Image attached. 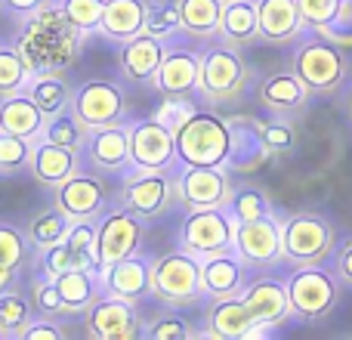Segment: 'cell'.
Returning <instances> with one entry per match:
<instances>
[{"label":"cell","instance_id":"1","mask_svg":"<svg viewBox=\"0 0 352 340\" xmlns=\"http://www.w3.org/2000/svg\"><path fill=\"white\" fill-rule=\"evenodd\" d=\"M80 41L84 34L62 16L59 3H47L25 19L16 47L31 74H65L78 62Z\"/></svg>","mask_w":352,"mask_h":340},{"label":"cell","instance_id":"2","mask_svg":"<svg viewBox=\"0 0 352 340\" xmlns=\"http://www.w3.org/2000/svg\"><path fill=\"white\" fill-rule=\"evenodd\" d=\"M176 164L182 167H226L232 149L229 118L195 109L179 127L173 130Z\"/></svg>","mask_w":352,"mask_h":340},{"label":"cell","instance_id":"3","mask_svg":"<svg viewBox=\"0 0 352 340\" xmlns=\"http://www.w3.org/2000/svg\"><path fill=\"white\" fill-rule=\"evenodd\" d=\"M300 47L294 53V74L316 96H334L349 78V62L340 43L316 34H300Z\"/></svg>","mask_w":352,"mask_h":340},{"label":"cell","instance_id":"4","mask_svg":"<svg viewBox=\"0 0 352 340\" xmlns=\"http://www.w3.org/2000/svg\"><path fill=\"white\" fill-rule=\"evenodd\" d=\"M287 304L291 312L303 322L324 319L340 300V279L331 269H322L318 263H303L287 279Z\"/></svg>","mask_w":352,"mask_h":340},{"label":"cell","instance_id":"5","mask_svg":"<svg viewBox=\"0 0 352 340\" xmlns=\"http://www.w3.org/2000/svg\"><path fill=\"white\" fill-rule=\"evenodd\" d=\"M250 81L248 62L241 59L235 47H207L201 56V74H198V93L201 99L219 105V103H232L244 93Z\"/></svg>","mask_w":352,"mask_h":340},{"label":"cell","instance_id":"6","mask_svg":"<svg viewBox=\"0 0 352 340\" xmlns=\"http://www.w3.org/2000/svg\"><path fill=\"white\" fill-rule=\"evenodd\" d=\"M201 260L188 251H173L152 263V297L167 306H188L201 300Z\"/></svg>","mask_w":352,"mask_h":340},{"label":"cell","instance_id":"7","mask_svg":"<svg viewBox=\"0 0 352 340\" xmlns=\"http://www.w3.org/2000/svg\"><path fill=\"white\" fill-rule=\"evenodd\" d=\"M235 220L226 207H195L179 223V248L198 260L235 248Z\"/></svg>","mask_w":352,"mask_h":340},{"label":"cell","instance_id":"8","mask_svg":"<svg viewBox=\"0 0 352 340\" xmlns=\"http://www.w3.org/2000/svg\"><path fill=\"white\" fill-rule=\"evenodd\" d=\"M285 257L294 263H324L334 251V226L322 213H294L281 223Z\"/></svg>","mask_w":352,"mask_h":340},{"label":"cell","instance_id":"9","mask_svg":"<svg viewBox=\"0 0 352 340\" xmlns=\"http://www.w3.org/2000/svg\"><path fill=\"white\" fill-rule=\"evenodd\" d=\"M146 235V223L127 207H111L102 220L96 223V260L99 273L111 266V263L124 260V257L136 254Z\"/></svg>","mask_w":352,"mask_h":340},{"label":"cell","instance_id":"10","mask_svg":"<svg viewBox=\"0 0 352 340\" xmlns=\"http://www.w3.org/2000/svg\"><path fill=\"white\" fill-rule=\"evenodd\" d=\"M176 201V176L167 170H133L124 182L121 204L142 220L167 213Z\"/></svg>","mask_w":352,"mask_h":340},{"label":"cell","instance_id":"11","mask_svg":"<svg viewBox=\"0 0 352 340\" xmlns=\"http://www.w3.org/2000/svg\"><path fill=\"white\" fill-rule=\"evenodd\" d=\"M41 269L47 275L65 273V269H90V273H99L96 223H93V220H72V229L65 232V238H62L59 244L43 251Z\"/></svg>","mask_w":352,"mask_h":340},{"label":"cell","instance_id":"12","mask_svg":"<svg viewBox=\"0 0 352 340\" xmlns=\"http://www.w3.org/2000/svg\"><path fill=\"white\" fill-rule=\"evenodd\" d=\"M84 331L93 340H136L140 337V310L121 297H99L84 310Z\"/></svg>","mask_w":352,"mask_h":340},{"label":"cell","instance_id":"13","mask_svg":"<svg viewBox=\"0 0 352 340\" xmlns=\"http://www.w3.org/2000/svg\"><path fill=\"white\" fill-rule=\"evenodd\" d=\"M72 109L87 127H111L124 121L127 99L111 81H87L72 93Z\"/></svg>","mask_w":352,"mask_h":340},{"label":"cell","instance_id":"14","mask_svg":"<svg viewBox=\"0 0 352 340\" xmlns=\"http://www.w3.org/2000/svg\"><path fill=\"white\" fill-rule=\"evenodd\" d=\"M176 164L173 130L158 118L136 121L130 127V167L133 170H167Z\"/></svg>","mask_w":352,"mask_h":340},{"label":"cell","instance_id":"15","mask_svg":"<svg viewBox=\"0 0 352 340\" xmlns=\"http://www.w3.org/2000/svg\"><path fill=\"white\" fill-rule=\"evenodd\" d=\"M235 251L250 266H272V263L285 260L281 223L275 220V213L260 217V220H248V223H238L235 226Z\"/></svg>","mask_w":352,"mask_h":340},{"label":"cell","instance_id":"16","mask_svg":"<svg viewBox=\"0 0 352 340\" xmlns=\"http://www.w3.org/2000/svg\"><path fill=\"white\" fill-rule=\"evenodd\" d=\"M232 195V180L223 167H182L176 173V201L188 211L223 207Z\"/></svg>","mask_w":352,"mask_h":340},{"label":"cell","instance_id":"17","mask_svg":"<svg viewBox=\"0 0 352 340\" xmlns=\"http://www.w3.org/2000/svg\"><path fill=\"white\" fill-rule=\"evenodd\" d=\"M53 192V204L62 207L72 220H96L109 204V198H105L109 189L102 186V180L93 173H80V170H74Z\"/></svg>","mask_w":352,"mask_h":340},{"label":"cell","instance_id":"18","mask_svg":"<svg viewBox=\"0 0 352 340\" xmlns=\"http://www.w3.org/2000/svg\"><path fill=\"white\" fill-rule=\"evenodd\" d=\"M80 158L102 173H118V170L130 167V130L124 124L90 127L84 149H80Z\"/></svg>","mask_w":352,"mask_h":340},{"label":"cell","instance_id":"19","mask_svg":"<svg viewBox=\"0 0 352 340\" xmlns=\"http://www.w3.org/2000/svg\"><path fill=\"white\" fill-rule=\"evenodd\" d=\"M102 291L109 297H121L130 304H140L146 294H152V263L140 257V251L124 260L111 263L102 273Z\"/></svg>","mask_w":352,"mask_h":340},{"label":"cell","instance_id":"20","mask_svg":"<svg viewBox=\"0 0 352 340\" xmlns=\"http://www.w3.org/2000/svg\"><path fill=\"white\" fill-rule=\"evenodd\" d=\"M232 130V149H229V164L238 173H254V170L266 167V161L272 158L266 140H263L260 121L254 118H229Z\"/></svg>","mask_w":352,"mask_h":340},{"label":"cell","instance_id":"21","mask_svg":"<svg viewBox=\"0 0 352 340\" xmlns=\"http://www.w3.org/2000/svg\"><path fill=\"white\" fill-rule=\"evenodd\" d=\"M198 74H201V56H195L192 50H167L152 84L167 99H188L198 93Z\"/></svg>","mask_w":352,"mask_h":340},{"label":"cell","instance_id":"22","mask_svg":"<svg viewBox=\"0 0 352 340\" xmlns=\"http://www.w3.org/2000/svg\"><path fill=\"white\" fill-rule=\"evenodd\" d=\"M201 285H204L207 297H235L244 291L248 279H244V260L238 251H223L201 260Z\"/></svg>","mask_w":352,"mask_h":340},{"label":"cell","instance_id":"23","mask_svg":"<svg viewBox=\"0 0 352 340\" xmlns=\"http://www.w3.org/2000/svg\"><path fill=\"white\" fill-rule=\"evenodd\" d=\"M260 16V41L291 43L306 31L297 0H256Z\"/></svg>","mask_w":352,"mask_h":340},{"label":"cell","instance_id":"24","mask_svg":"<svg viewBox=\"0 0 352 340\" xmlns=\"http://www.w3.org/2000/svg\"><path fill=\"white\" fill-rule=\"evenodd\" d=\"M78 167H80V152L53 146V142H47V140H31L28 170L37 182L56 189L59 182H65Z\"/></svg>","mask_w":352,"mask_h":340},{"label":"cell","instance_id":"25","mask_svg":"<svg viewBox=\"0 0 352 340\" xmlns=\"http://www.w3.org/2000/svg\"><path fill=\"white\" fill-rule=\"evenodd\" d=\"M164 53H167V41H158V37L142 31V34L121 43V72L136 84H148L158 74Z\"/></svg>","mask_w":352,"mask_h":340},{"label":"cell","instance_id":"26","mask_svg":"<svg viewBox=\"0 0 352 340\" xmlns=\"http://www.w3.org/2000/svg\"><path fill=\"white\" fill-rule=\"evenodd\" d=\"M256 96H260V103L266 105L272 115H297V111H303L306 99H309L312 93L306 90V84L294 72H278V74H269V78L260 81Z\"/></svg>","mask_w":352,"mask_h":340},{"label":"cell","instance_id":"27","mask_svg":"<svg viewBox=\"0 0 352 340\" xmlns=\"http://www.w3.org/2000/svg\"><path fill=\"white\" fill-rule=\"evenodd\" d=\"M254 328V316H250L248 304L241 294L235 297H213L207 306V334L217 340H241Z\"/></svg>","mask_w":352,"mask_h":340},{"label":"cell","instance_id":"28","mask_svg":"<svg viewBox=\"0 0 352 340\" xmlns=\"http://www.w3.org/2000/svg\"><path fill=\"white\" fill-rule=\"evenodd\" d=\"M146 12H148V0H105L99 34L115 43L130 41V37L146 31Z\"/></svg>","mask_w":352,"mask_h":340},{"label":"cell","instance_id":"29","mask_svg":"<svg viewBox=\"0 0 352 340\" xmlns=\"http://www.w3.org/2000/svg\"><path fill=\"white\" fill-rule=\"evenodd\" d=\"M244 304H248L254 322H266V325H278L291 316V304H287V288L275 279H260L244 285L241 291Z\"/></svg>","mask_w":352,"mask_h":340},{"label":"cell","instance_id":"30","mask_svg":"<svg viewBox=\"0 0 352 340\" xmlns=\"http://www.w3.org/2000/svg\"><path fill=\"white\" fill-rule=\"evenodd\" d=\"M53 281L68 312H84L102 297V275L90 269H65V273H56Z\"/></svg>","mask_w":352,"mask_h":340},{"label":"cell","instance_id":"31","mask_svg":"<svg viewBox=\"0 0 352 340\" xmlns=\"http://www.w3.org/2000/svg\"><path fill=\"white\" fill-rule=\"evenodd\" d=\"M43 111L31 103L28 93H12V96L0 99V130L6 134L25 136V140H37L43 130Z\"/></svg>","mask_w":352,"mask_h":340},{"label":"cell","instance_id":"32","mask_svg":"<svg viewBox=\"0 0 352 340\" xmlns=\"http://www.w3.org/2000/svg\"><path fill=\"white\" fill-rule=\"evenodd\" d=\"M219 37L226 43H254L260 41V16L256 0H226L219 16Z\"/></svg>","mask_w":352,"mask_h":340},{"label":"cell","instance_id":"33","mask_svg":"<svg viewBox=\"0 0 352 340\" xmlns=\"http://www.w3.org/2000/svg\"><path fill=\"white\" fill-rule=\"evenodd\" d=\"M25 93L31 96V103L43 111V118L59 115L62 109L72 105V87L65 84L62 74H31L28 84H25Z\"/></svg>","mask_w":352,"mask_h":340},{"label":"cell","instance_id":"34","mask_svg":"<svg viewBox=\"0 0 352 340\" xmlns=\"http://www.w3.org/2000/svg\"><path fill=\"white\" fill-rule=\"evenodd\" d=\"M226 0H176L179 6V25L192 37L219 34V16Z\"/></svg>","mask_w":352,"mask_h":340},{"label":"cell","instance_id":"35","mask_svg":"<svg viewBox=\"0 0 352 340\" xmlns=\"http://www.w3.org/2000/svg\"><path fill=\"white\" fill-rule=\"evenodd\" d=\"M87 130L90 127H87V124L74 115L72 105H68V109H62L59 115H53V118L43 121V130H41L37 140H47V142H53V146L80 152V149H84V140H87Z\"/></svg>","mask_w":352,"mask_h":340},{"label":"cell","instance_id":"36","mask_svg":"<svg viewBox=\"0 0 352 340\" xmlns=\"http://www.w3.org/2000/svg\"><path fill=\"white\" fill-rule=\"evenodd\" d=\"M72 229V217H68L62 207H47V211H41L34 220L28 223V242L34 244L37 251H47L53 248V244H59L62 238H65V232Z\"/></svg>","mask_w":352,"mask_h":340},{"label":"cell","instance_id":"37","mask_svg":"<svg viewBox=\"0 0 352 340\" xmlns=\"http://www.w3.org/2000/svg\"><path fill=\"white\" fill-rule=\"evenodd\" d=\"M223 207L229 211V217L235 220V223H248V220H260V217H269V213H272L269 198L263 195V189H256V186L232 189L229 201H226Z\"/></svg>","mask_w":352,"mask_h":340},{"label":"cell","instance_id":"38","mask_svg":"<svg viewBox=\"0 0 352 340\" xmlns=\"http://www.w3.org/2000/svg\"><path fill=\"white\" fill-rule=\"evenodd\" d=\"M34 306H31V297L19 291H10L0 297V331L3 337H22L25 328L34 322Z\"/></svg>","mask_w":352,"mask_h":340},{"label":"cell","instance_id":"39","mask_svg":"<svg viewBox=\"0 0 352 340\" xmlns=\"http://www.w3.org/2000/svg\"><path fill=\"white\" fill-rule=\"evenodd\" d=\"M28 78H31V72L25 65L16 43L12 47H0V99L12 96V93H22Z\"/></svg>","mask_w":352,"mask_h":340},{"label":"cell","instance_id":"40","mask_svg":"<svg viewBox=\"0 0 352 340\" xmlns=\"http://www.w3.org/2000/svg\"><path fill=\"white\" fill-rule=\"evenodd\" d=\"M176 31H182L176 0H152L146 12V34L158 37V41H170Z\"/></svg>","mask_w":352,"mask_h":340},{"label":"cell","instance_id":"41","mask_svg":"<svg viewBox=\"0 0 352 340\" xmlns=\"http://www.w3.org/2000/svg\"><path fill=\"white\" fill-rule=\"evenodd\" d=\"M59 10L80 34H93V31H99V22H102L105 0H59Z\"/></svg>","mask_w":352,"mask_h":340},{"label":"cell","instance_id":"42","mask_svg":"<svg viewBox=\"0 0 352 340\" xmlns=\"http://www.w3.org/2000/svg\"><path fill=\"white\" fill-rule=\"evenodd\" d=\"M31 306H34V316L37 319H62V316H72L62 304L59 291H56V281L53 275L41 273V279H34V291H31Z\"/></svg>","mask_w":352,"mask_h":340},{"label":"cell","instance_id":"43","mask_svg":"<svg viewBox=\"0 0 352 340\" xmlns=\"http://www.w3.org/2000/svg\"><path fill=\"white\" fill-rule=\"evenodd\" d=\"M28 158H31V140L0 130V176L19 173L22 167H28Z\"/></svg>","mask_w":352,"mask_h":340},{"label":"cell","instance_id":"44","mask_svg":"<svg viewBox=\"0 0 352 340\" xmlns=\"http://www.w3.org/2000/svg\"><path fill=\"white\" fill-rule=\"evenodd\" d=\"M28 260V235L16 226L0 223V266H22Z\"/></svg>","mask_w":352,"mask_h":340},{"label":"cell","instance_id":"45","mask_svg":"<svg viewBox=\"0 0 352 340\" xmlns=\"http://www.w3.org/2000/svg\"><path fill=\"white\" fill-rule=\"evenodd\" d=\"M318 34L340 43V47H352V0H337L334 16L324 28H318Z\"/></svg>","mask_w":352,"mask_h":340},{"label":"cell","instance_id":"46","mask_svg":"<svg viewBox=\"0 0 352 340\" xmlns=\"http://www.w3.org/2000/svg\"><path fill=\"white\" fill-rule=\"evenodd\" d=\"M146 337L148 340H188L192 337V325L182 316H176V312H164V316H158L146 328Z\"/></svg>","mask_w":352,"mask_h":340},{"label":"cell","instance_id":"47","mask_svg":"<svg viewBox=\"0 0 352 340\" xmlns=\"http://www.w3.org/2000/svg\"><path fill=\"white\" fill-rule=\"evenodd\" d=\"M260 130H263V140H266V146H269V152L272 155L291 152L294 142H297L294 127L291 124H285V121H266V124H260Z\"/></svg>","mask_w":352,"mask_h":340},{"label":"cell","instance_id":"48","mask_svg":"<svg viewBox=\"0 0 352 340\" xmlns=\"http://www.w3.org/2000/svg\"><path fill=\"white\" fill-rule=\"evenodd\" d=\"M297 6H300L306 31H318L331 22V16L337 10V0H297Z\"/></svg>","mask_w":352,"mask_h":340},{"label":"cell","instance_id":"49","mask_svg":"<svg viewBox=\"0 0 352 340\" xmlns=\"http://www.w3.org/2000/svg\"><path fill=\"white\" fill-rule=\"evenodd\" d=\"M331 254H334V269H331V273L340 279V285L352 288V238L340 242V248L331 251Z\"/></svg>","mask_w":352,"mask_h":340},{"label":"cell","instance_id":"50","mask_svg":"<svg viewBox=\"0 0 352 340\" xmlns=\"http://www.w3.org/2000/svg\"><path fill=\"white\" fill-rule=\"evenodd\" d=\"M62 337H65V331L56 325V319H34L22 334V340H62Z\"/></svg>","mask_w":352,"mask_h":340},{"label":"cell","instance_id":"51","mask_svg":"<svg viewBox=\"0 0 352 340\" xmlns=\"http://www.w3.org/2000/svg\"><path fill=\"white\" fill-rule=\"evenodd\" d=\"M192 111L195 109H192V105H186V99H170V103L158 111V121H164L170 130H176L188 115H192Z\"/></svg>","mask_w":352,"mask_h":340},{"label":"cell","instance_id":"52","mask_svg":"<svg viewBox=\"0 0 352 340\" xmlns=\"http://www.w3.org/2000/svg\"><path fill=\"white\" fill-rule=\"evenodd\" d=\"M47 3H53V0H0V6H3L6 12H16V16H25V19Z\"/></svg>","mask_w":352,"mask_h":340},{"label":"cell","instance_id":"53","mask_svg":"<svg viewBox=\"0 0 352 340\" xmlns=\"http://www.w3.org/2000/svg\"><path fill=\"white\" fill-rule=\"evenodd\" d=\"M16 281H19V269L16 266H0V297L10 291H16Z\"/></svg>","mask_w":352,"mask_h":340},{"label":"cell","instance_id":"54","mask_svg":"<svg viewBox=\"0 0 352 340\" xmlns=\"http://www.w3.org/2000/svg\"><path fill=\"white\" fill-rule=\"evenodd\" d=\"M349 118H352V99H349Z\"/></svg>","mask_w":352,"mask_h":340},{"label":"cell","instance_id":"55","mask_svg":"<svg viewBox=\"0 0 352 340\" xmlns=\"http://www.w3.org/2000/svg\"><path fill=\"white\" fill-rule=\"evenodd\" d=\"M0 340H3V331H0Z\"/></svg>","mask_w":352,"mask_h":340}]
</instances>
